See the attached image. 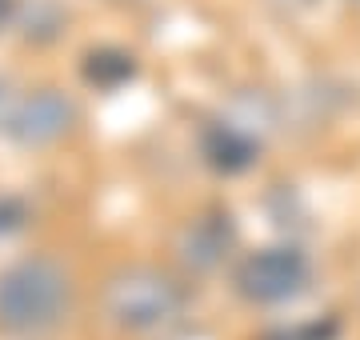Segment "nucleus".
Returning a JSON list of instances; mask_svg holds the SVG:
<instances>
[{"label":"nucleus","mask_w":360,"mask_h":340,"mask_svg":"<svg viewBox=\"0 0 360 340\" xmlns=\"http://www.w3.org/2000/svg\"><path fill=\"white\" fill-rule=\"evenodd\" d=\"M77 100L60 89H37L25 92L20 105H16L13 120H8V140L20 148H49L56 144L65 132H72L77 124Z\"/></svg>","instance_id":"20e7f679"},{"label":"nucleus","mask_w":360,"mask_h":340,"mask_svg":"<svg viewBox=\"0 0 360 340\" xmlns=\"http://www.w3.org/2000/svg\"><path fill=\"white\" fill-rule=\"evenodd\" d=\"M28 221V209L16 197H0V240H8L13 233H20Z\"/></svg>","instance_id":"9d476101"},{"label":"nucleus","mask_w":360,"mask_h":340,"mask_svg":"<svg viewBox=\"0 0 360 340\" xmlns=\"http://www.w3.org/2000/svg\"><path fill=\"white\" fill-rule=\"evenodd\" d=\"M16 105H20V96H16L13 80H8V77H0V129H8V120H13Z\"/></svg>","instance_id":"9b49d317"},{"label":"nucleus","mask_w":360,"mask_h":340,"mask_svg":"<svg viewBox=\"0 0 360 340\" xmlns=\"http://www.w3.org/2000/svg\"><path fill=\"white\" fill-rule=\"evenodd\" d=\"M200 157L212 172L220 176H236L257 164L260 157V136L236 124V120H208L200 129Z\"/></svg>","instance_id":"423d86ee"},{"label":"nucleus","mask_w":360,"mask_h":340,"mask_svg":"<svg viewBox=\"0 0 360 340\" xmlns=\"http://www.w3.org/2000/svg\"><path fill=\"white\" fill-rule=\"evenodd\" d=\"M16 20H20V32H25L28 40L44 44V40L60 37V28H65L68 16H65V8H60L56 0H28V4L16 8Z\"/></svg>","instance_id":"6e6552de"},{"label":"nucleus","mask_w":360,"mask_h":340,"mask_svg":"<svg viewBox=\"0 0 360 340\" xmlns=\"http://www.w3.org/2000/svg\"><path fill=\"white\" fill-rule=\"evenodd\" d=\"M104 316L124 332H156V328L172 325L184 308V288L160 268L148 264H132L108 276L104 285Z\"/></svg>","instance_id":"f03ea898"},{"label":"nucleus","mask_w":360,"mask_h":340,"mask_svg":"<svg viewBox=\"0 0 360 340\" xmlns=\"http://www.w3.org/2000/svg\"><path fill=\"white\" fill-rule=\"evenodd\" d=\"M16 8H20L16 0H0V28L8 25V20H16Z\"/></svg>","instance_id":"f8f14e48"},{"label":"nucleus","mask_w":360,"mask_h":340,"mask_svg":"<svg viewBox=\"0 0 360 340\" xmlns=\"http://www.w3.org/2000/svg\"><path fill=\"white\" fill-rule=\"evenodd\" d=\"M80 77H84V84H92V89L116 92L136 77V56H132L129 48H116V44L89 48V53L80 56Z\"/></svg>","instance_id":"0eeeda50"},{"label":"nucleus","mask_w":360,"mask_h":340,"mask_svg":"<svg viewBox=\"0 0 360 340\" xmlns=\"http://www.w3.org/2000/svg\"><path fill=\"white\" fill-rule=\"evenodd\" d=\"M72 308V280L52 256H20L0 268V332L44 340Z\"/></svg>","instance_id":"f257e3e1"},{"label":"nucleus","mask_w":360,"mask_h":340,"mask_svg":"<svg viewBox=\"0 0 360 340\" xmlns=\"http://www.w3.org/2000/svg\"><path fill=\"white\" fill-rule=\"evenodd\" d=\"M309 273H312L309 256L296 244H269V249L248 252L245 261L236 264L232 285L252 304H284L304 292Z\"/></svg>","instance_id":"7ed1b4c3"},{"label":"nucleus","mask_w":360,"mask_h":340,"mask_svg":"<svg viewBox=\"0 0 360 340\" xmlns=\"http://www.w3.org/2000/svg\"><path fill=\"white\" fill-rule=\"evenodd\" d=\"M232 244H236V221H232L229 209L200 212L176 236L180 261L188 264L193 273H212V268H220L224 256L232 252Z\"/></svg>","instance_id":"39448f33"},{"label":"nucleus","mask_w":360,"mask_h":340,"mask_svg":"<svg viewBox=\"0 0 360 340\" xmlns=\"http://www.w3.org/2000/svg\"><path fill=\"white\" fill-rule=\"evenodd\" d=\"M264 340H336V320L333 316L304 320V325H292V328H276Z\"/></svg>","instance_id":"1a4fd4ad"}]
</instances>
